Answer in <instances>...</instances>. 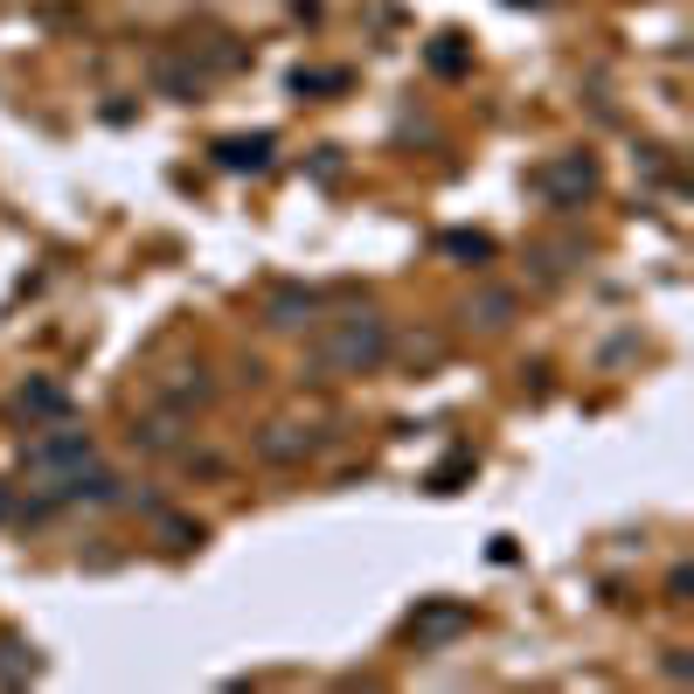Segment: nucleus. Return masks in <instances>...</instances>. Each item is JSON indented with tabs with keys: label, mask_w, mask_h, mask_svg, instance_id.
Listing matches in <instances>:
<instances>
[{
	"label": "nucleus",
	"mask_w": 694,
	"mask_h": 694,
	"mask_svg": "<svg viewBox=\"0 0 694 694\" xmlns=\"http://www.w3.org/2000/svg\"><path fill=\"white\" fill-rule=\"evenodd\" d=\"M0 514H8V486H0Z\"/></svg>",
	"instance_id": "nucleus-17"
},
{
	"label": "nucleus",
	"mask_w": 694,
	"mask_h": 694,
	"mask_svg": "<svg viewBox=\"0 0 694 694\" xmlns=\"http://www.w3.org/2000/svg\"><path fill=\"white\" fill-rule=\"evenodd\" d=\"M466 625H473L466 604H431L424 619H410V639H452V632H466Z\"/></svg>",
	"instance_id": "nucleus-5"
},
{
	"label": "nucleus",
	"mask_w": 694,
	"mask_h": 694,
	"mask_svg": "<svg viewBox=\"0 0 694 694\" xmlns=\"http://www.w3.org/2000/svg\"><path fill=\"white\" fill-rule=\"evenodd\" d=\"M431 63H438L445 76H452V70H466V56H458V49H452V35H438V49H431Z\"/></svg>",
	"instance_id": "nucleus-15"
},
{
	"label": "nucleus",
	"mask_w": 694,
	"mask_h": 694,
	"mask_svg": "<svg viewBox=\"0 0 694 694\" xmlns=\"http://www.w3.org/2000/svg\"><path fill=\"white\" fill-rule=\"evenodd\" d=\"M84 466H97V452H91L84 431H70V424L42 431V438L29 445V473H42V479H49V500H56V486H63L70 473H84Z\"/></svg>",
	"instance_id": "nucleus-2"
},
{
	"label": "nucleus",
	"mask_w": 694,
	"mask_h": 694,
	"mask_svg": "<svg viewBox=\"0 0 694 694\" xmlns=\"http://www.w3.org/2000/svg\"><path fill=\"white\" fill-rule=\"evenodd\" d=\"M473 473V458H445L438 473H431V494H458V479Z\"/></svg>",
	"instance_id": "nucleus-14"
},
{
	"label": "nucleus",
	"mask_w": 694,
	"mask_h": 694,
	"mask_svg": "<svg viewBox=\"0 0 694 694\" xmlns=\"http://www.w3.org/2000/svg\"><path fill=\"white\" fill-rule=\"evenodd\" d=\"M535 188H542L556 209H577V201L598 188V167L583 160V153H562V160H549V167H535Z\"/></svg>",
	"instance_id": "nucleus-3"
},
{
	"label": "nucleus",
	"mask_w": 694,
	"mask_h": 694,
	"mask_svg": "<svg viewBox=\"0 0 694 694\" xmlns=\"http://www.w3.org/2000/svg\"><path fill=\"white\" fill-rule=\"evenodd\" d=\"M305 320H313V292H271V305H265V327H278V333H299Z\"/></svg>",
	"instance_id": "nucleus-6"
},
{
	"label": "nucleus",
	"mask_w": 694,
	"mask_h": 694,
	"mask_svg": "<svg viewBox=\"0 0 694 694\" xmlns=\"http://www.w3.org/2000/svg\"><path fill=\"white\" fill-rule=\"evenodd\" d=\"M160 396H167L174 410H188V403H209V375H201V369H174V375L160 382Z\"/></svg>",
	"instance_id": "nucleus-10"
},
{
	"label": "nucleus",
	"mask_w": 694,
	"mask_h": 694,
	"mask_svg": "<svg viewBox=\"0 0 694 694\" xmlns=\"http://www.w3.org/2000/svg\"><path fill=\"white\" fill-rule=\"evenodd\" d=\"M687 590H694V577H687V570L666 577V598H674V604H687Z\"/></svg>",
	"instance_id": "nucleus-16"
},
{
	"label": "nucleus",
	"mask_w": 694,
	"mask_h": 694,
	"mask_svg": "<svg viewBox=\"0 0 694 694\" xmlns=\"http://www.w3.org/2000/svg\"><path fill=\"white\" fill-rule=\"evenodd\" d=\"M320 452V431H299V424H265L257 431V458H271V466H299V458Z\"/></svg>",
	"instance_id": "nucleus-4"
},
{
	"label": "nucleus",
	"mask_w": 694,
	"mask_h": 694,
	"mask_svg": "<svg viewBox=\"0 0 694 694\" xmlns=\"http://www.w3.org/2000/svg\"><path fill=\"white\" fill-rule=\"evenodd\" d=\"M438 250H445V257H473V265H486V257H494V244H486V237H466V229L438 237Z\"/></svg>",
	"instance_id": "nucleus-13"
},
{
	"label": "nucleus",
	"mask_w": 694,
	"mask_h": 694,
	"mask_svg": "<svg viewBox=\"0 0 694 694\" xmlns=\"http://www.w3.org/2000/svg\"><path fill=\"white\" fill-rule=\"evenodd\" d=\"M133 445L139 452H174V445H182V417H174V410H167V417H139L133 424Z\"/></svg>",
	"instance_id": "nucleus-7"
},
{
	"label": "nucleus",
	"mask_w": 694,
	"mask_h": 694,
	"mask_svg": "<svg viewBox=\"0 0 694 694\" xmlns=\"http://www.w3.org/2000/svg\"><path fill=\"white\" fill-rule=\"evenodd\" d=\"M42 674V660L29 646H0V681H35Z\"/></svg>",
	"instance_id": "nucleus-12"
},
{
	"label": "nucleus",
	"mask_w": 694,
	"mask_h": 694,
	"mask_svg": "<svg viewBox=\"0 0 694 694\" xmlns=\"http://www.w3.org/2000/svg\"><path fill=\"white\" fill-rule=\"evenodd\" d=\"M313 362H320L327 375H369V369H382V362H390V320H382V313L320 320Z\"/></svg>",
	"instance_id": "nucleus-1"
},
{
	"label": "nucleus",
	"mask_w": 694,
	"mask_h": 694,
	"mask_svg": "<svg viewBox=\"0 0 694 694\" xmlns=\"http://www.w3.org/2000/svg\"><path fill=\"white\" fill-rule=\"evenodd\" d=\"M216 160H222V167H265V160H271V133H250V139H222V146H216Z\"/></svg>",
	"instance_id": "nucleus-9"
},
{
	"label": "nucleus",
	"mask_w": 694,
	"mask_h": 694,
	"mask_svg": "<svg viewBox=\"0 0 694 694\" xmlns=\"http://www.w3.org/2000/svg\"><path fill=\"white\" fill-rule=\"evenodd\" d=\"M14 410H29V417H63V410H70V396L56 390V382H21Z\"/></svg>",
	"instance_id": "nucleus-8"
},
{
	"label": "nucleus",
	"mask_w": 694,
	"mask_h": 694,
	"mask_svg": "<svg viewBox=\"0 0 694 694\" xmlns=\"http://www.w3.org/2000/svg\"><path fill=\"white\" fill-rule=\"evenodd\" d=\"M507 313H514V292H479L466 305V320H479V327H507Z\"/></svg>",
	"instance_id": "nucleus-11"
}]
</instances>
